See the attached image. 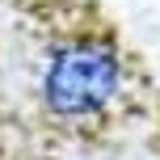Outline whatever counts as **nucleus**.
Listing matches in <instances>:
<instances>
[{"label": "nucleus", "instance_id": "f257e3e1", "mask_svg": "<svg viewBox=\"0 0 160 160\" xmlns=\"http://www.w3.org/2000/svg\"><path fill=\"white\" fill-rule=\"evenodd\" d=\"M38 110L63 131H101L135 97V63L101 25L63 30L42 47L34 68Z\"/></svg>", "mask_w": 160, "mask_h": 160}]
</instances>
